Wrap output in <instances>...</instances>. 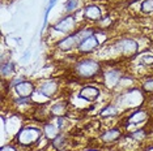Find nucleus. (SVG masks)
Segmentation results:
<instances>
[{"label":"nucleus","mask_w":153,"mask_h":151,"mask_svg":"<svg viewBox=\"0 0 153 151\" xmlns=\"http://www.w3.org/2000/svg\"><path fill=\"white\" fill-rule=\"evenodd\" d=\"M43 132L38 128H34V126H26V128H22L19 130L16 138L17 142L22 146H32L34 143H37L38 141L41 139Z\"/></svg>","instance_id":"obj_1"},{"label":"nucleus","mask_w":153,"mask_h":151,"mask_svg":"<svg viewBox=\"0 0 153 151\" xmlns=\"http://www.w3.org/2000/svg\"><path fill=\"white\" fill-rule=\"evenodd\" d=\"M76 70H77L79 76H81V77L90 78L100 72V64L94 60L85 59V60H81L77 63V65H76Z\"/></svg>","instance_id":"obj_2"},{"label":"nucleus","mask_w":153,"mask_h":151,"mask_svg":"<svg viewBox=\"0 0 153 151\" xmlns=\"http://www.w3.org/2000/svg\"><path fill=\"white\" fill-rule=\"evenodd\" d=\"M15 90L20 98H30L34 91V85L29 81H22L15 86Z\"/></svg>","instance_id":"obj_3"},{"label":"nucleus","mask_w":153,"mask_h":151,"mask_svg":"<svg viewBox=\"0 0 153 151\" xmlns=\"http://www.w3.org/2000/svg\"><path fill=\"white\" fill-rule=\"evenodd\" d=\"M118 48L120 50L122 54L124 55H135L137 52V43L131 39H123L118 43Z\"/></svg>","instance_id":"obj_4"},{"label":"nucleus","mask_w":153,"mask_h":151,"mask_svg":"<svg viewBox=\"0 0 153 151\" xmlns=\"http://www.w3.org/2000/svg\"><path fill=\"white\" fill-rule=\"evenodd\" d=\"M80 43H81V40H80L79 35L77 34H74V35H69L67 38H64L63 40H60V42H59V48L63 51H68V50L75 48L76 46L79 47Z\"/></svg>","instance_id":"obj_5"},{"label":"nucleus","mask_w":153,"mask_h":151,"mask_svg":"<svg viewBox=\"0 0 153 151\" xmlns=\"http://www.w3.org/2000/svg\"><path fill=\"white\" fill-rule=\"evenodd\" d=\"M98 44L100 43H98V40H97V38L94 35H90L79 44V50H80V52H82V54L92 52L93 50H96L97 47H98Z\"/></svg>","instance_id":"obj_6"},{"label":"nucleus","mask_w":153,"mask_h":151,"mask_svg":"<svg viewBox=\"0 0 153 151\" xmlns=\"http://www.w3.org/2000/svg\"><path fill=\"white\" fill-rule=\"evenodd\" d=\"M100 97V90L94 86H85L80 91V98L86 102H94Z\"/></svg>","instance_id":"obj_7"},{"label":"nucleus","mask_w":153,"mask_h":151,"mask_svg":"<svg viewBox=\"0 0 153 151\" xmlns=\"http://www.w3.org/2000/svg\"><path fill=\"white\" fill-rule=\"evenodd\" d=\"M75 27V18L72 16H67L65 18H63L62 21H59L56 25L54 26L55 30L62 33H69L72 29Z\"/></svg>","instance_id":"obj_8"},{"label":"nucleus","mask_w":153,"mask_h":151,"mask_svg":"<svg viewBox=\"0 0 153 151\" xmlns=\"http://www.w3.org/2000/svg\"><path fill=\"white\" fill-rule=\"evenodd\" d=\"M120 80V73L118 70H109L105 73L103 81L107 87H114L118 84V81Z\"/></svg>","instance_id":"obj_9"},{"label":"nucleus","mask_w":153,"mask_h":151,"mask_svg":"<svg viewBox=\"0 0 153 151\" xmlns=\"http://www.w3.org/2000/svg\"><path fill=\"white\" fill-rule=\"evenodd\" d=\"M84 16L85 18L90 20V21H97V20L101 18L102 13H101V9L97 5H88L84 11Z\"/></svg>","instance_id":"obj_10"},{"label":"nucleus","mask_w":153,"mask_h":151,"mask_svg":"<svg viewBox=\"0 0 153 151\" xmlns=\"http://www.w3.org/2000/svg\"><path fill=\"white\" fill-rule=\"evenodd\" d=\"M39 91L42 92L43 95L48 97V98L53 97L55 92L58 91V85H56V82H54V81H47V82H45V84L41 85Z\"/></svg>","instance_id":"obj_11"},{"label":"nucleus","mask_w":153,"mask_h":151,"mask_svg":"<svg viewBox=\"0 0 153 151\" xmlns=\"http://www.w3.org/2000/svg\"><path fill=\"white\" fill-rule=\"evenodd\" d=\"M147 119H148V113L140 109V111H136L135 113H132L130 117H128L127 124L128 125H136V124H140V122H144Z\"/></svg>","instance_id":"obj_12"},{"label":"nucleus","mask_w":153,"mask_h":151,"mask_svg":"<svg viewBox=\"0 0 153 151\" xmlns=\"http://www.w3.org/2000/svg\"><path fill=\"white\" fill-rule=\"evenodd\" d=\"M68 111V104L65 102H59L56 104H54L50 109V113L53 116H56V117H63L65 116V113Z\"/></svg>","instance_id":"obj_13"},{"label":"nucleus","mask_w":153,"mask_h":151,"mask_svg":"<svg viewBox=\"0 0 153 151\" xmlns=\"http://www.w3.org/2000/svg\"><path fill=\"white\" fill-rule=\"evenodd\" d=\"M119 138H120V130H118V129H110V130H107V132H105L102 136H101V139L106 143L118 141Z\"/></svg>","instance_id":"obj_14"},{"label":"nucleus","mask_w":153,"mask_h":151,"mask_svg":"<svg viewBox=\"0 0 153 151\" xmlns=\"http://www.w3.org/2000/svg\"><path fill=\"white\" fill-rule=\"evenodd\" d=\"M43 134L46 136V138L53 141L55 137L59 136V128H56V126L53 124H46L43 126Z\"/></svg>","instance_id":"obj_15"},{"label":"nucleus","mask_w":153,"mask_h":151,"mask_svg":"<svg viewBox=\"0 0 153 151\" xmlns=\"http://www.w3.org/2000/svg\"><path fill=\"white\" fill-rule=\"evenodd\" d=\"M51 145H53V147L55 150H63V147L65 145V137L64 136H62V134H59L58 137H55V138L51 141Z\"/></svg>","instance_id":"obj_16"},{"label":"nucleus","mask_w":153,"mask_h":151,"mask_svg":"<svg viewBox=\"0 0 153 151\" xmlns=\"http://www.w3.org/2000/svg\"><path fill=\"white\" fill-rule=\"evenodd\" d=\"M141 11L144 13H152L153 12V0H144L141 3Z\"/></svg>","instance_id":"obj_17"},{"label":"nucleus","mask_w":153,"mask_h":151,"mask_svg":"<svg viewBox=\"0 0 153 151\" xmlns=\"http://www.w3.org/2000/svg\"><path fill=\"white\" fill-rule=\"evenodd\" d=\"M13 73V64L12 63H7V64H3L1 65V74L4 76H9Z\"/></svg>","instance_id":"obj_18"},{"label":"nucleus","mask_w":153,"mask_h":151,"mask_svg":"<svg viewBox=\"0 0 153 151\" xmlns=\"http://www.w3.org/2000/svg\"><path fill=\"white\" fill-rule=\"evenodd\" d=\"M131 137H132L134 139L140 141V139H143V138H145V130H144V129H139V130H136V132L132 133Z\"/></svg>","instance_id":"obj_19"},{"label":"nucleus","mask_w":153,"mask_h":151,"mask_svg":"<svg viewBox=\"0 0 153 151\" xmlns=\"http://www.w3.org/2000/svg\"><path fill=\"white\" fill-rule=\"evenodd\" d=\"M143 90L147 92H153V80H147L143 84Z\"/></svg>","instance_id":"obj_20"},{"label":"nucleus","mask_w":153,"mask_h":151,"mask_svg":"<svg viewBox=\"0 0 153 151\" xmlns=\"http://www.w3.org/2000/svg\"><path fill=\"white\" fill-rule=\"evenodd\" d=\"M117 113V109L115 107H113V106H109V107H106V109H103L102 111V116L103 117H106V116H113V115H115Z\"/></svg>","instance_id":"obj_21"},{"label":"nucleus","mask_w":153,"mask_h":151,"mask_svg":"<svg viewBox=\"0 0 153 151\" xmlns=\"http://www.w3.org/2000/svg\"><path fill=\"white\" fill-rule=\"evenodd\" d=\"M141 64L144 65H153V56L152 55H145L141 59Z\"/></svg>","instance_id":"obj_22"},{"label":"nucleus","mask_w":153,"mask_h":151,"mask_svg":"<svg viewBox=\"0 0 153 151\" xmlns=\"http://www.w3.org/2000/svg\"><path fill=\"white\" fill-rule=\"evenodd\" d=\"M0 151H17V150H16L13 146L7 145V146H3V147H1V150H0Z\"/></svg>","instance_id":"obj_23"},{"label":"nucleus","mask_w":153,"mask_h":151,"mask_svg":"<svg viewBox=\"0 0 153 151\" xmlns=\"http://www.w3.org/2000/svg\"><path fill=\"white\" fill-rule=\"evenodd\" d=\"M75 7H76V0H71V1H68V5H67V9H68V11L74 9Z\"/></svg>","instance_id":"obj_24"},{"label":"nucleus","mask_w":153,"mask_h":151,"mask_svg":"<svg viewBox=\"0 0 153 151\" xmlns=\"http://www.w3.org/2000/svg\"><path fill=\"white\" fill-rule=\"evenodd\" d=\"M88 151H97V150H88Z\"/></svg>","instance_id":"obj_25"},{"label":"nucleus","mask_w":153,"mask_h":151,"mask_svg":"<svg viewBox=\"0 0 153 151\" xmlns=\"http://www.w3.org/2000/svg\"><path fill=\"white\" fill-rule=\"evenodd\" d=\"M59 151H64V150H59Z\"/></svg>","instance_id":"obj_26"}]
</instances>
